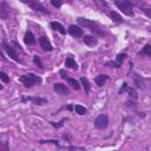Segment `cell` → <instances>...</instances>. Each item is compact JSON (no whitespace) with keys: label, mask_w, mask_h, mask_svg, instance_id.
I'll use <instances>...</instances> for the list:
<instances>
[{"label":"cell","mask_w":151,"mask_h":151,"mask_svg":"<svg viewBox=\"0 0 151 151\" xmlns=\"http://www.w3.org/2000/svg\"><path fill=\"white\" fill-rule=\"evenodd\" d=\"M77 22L79 24L80 27H85V28H88L92 33H94L96 35H104L105 34V31L99 26L98 22L93 21V20H90L87 18H83V17H79L77 19Z\"/></svg>","instance_id":"6da1fadb"},{"label":"cell","mask_w":151,"mask_h":151,"mask_svg":"<svg viewBox=\"0 0 151 151\" xmlns=\"http://www.w3.org/2000/svg\"><path fill=\"white\" fill-rule=\"evenodd\" d=\"M19 80L22 83V85L26 88H31L32 86L42 83V79L39 76H37L35 73H26V74H22V76L19 77Z\"/></svg>","instance_id":"7a4b0ae2"},{"label":"cell","mask_w":151,"mask_h":151,"mask_svg":"<svg viewBox=\"0 0 151 151\" xmlns=\"http://www.w3.org/2000/svg\"><path fill=\"white\" fill-rule=\"evenodd\" d=\"M117 8L125 15L127 17H133L134 15V12H133V2L131 1H127V0H116L113 2Z\"/></svg>","instance_id":"3957f363"},{"label":"cell","mask_w":151,"mask_h":151,"mask_svg":"<svg viewBox=\"0 0 151 151\" xmlns=\"http://www.w3.org/2000/svg\"><path fill=\"white\" fill-rule=\"evenodd\" d=\"M21 2L22 4H25V5H27L28 7H31L33 11H35V12H40V13H42V14H50L51 12L48 11V9H46V7L40 2V1H38V0H21Z\"/></svg>","instance_id":"277c9868"},{"label":"cell","mask_w":151,"mask_h":151,"mask_svg":"<svg viewBox=\"0 0 151 151\" xmlns=\"http://www.w3.org/2000/svg\"><path fill=\"white\" fill-rule=\"evenodd\" d=\"M124 92H126V93L129 94L130 99H133V101H136V100H137L138 94H137L136 88L130 87V86L127 85V83H126V81H124V83L122 84V86H120V88H119V91H118V94H122V93H124Z\"/></svg>","instance_id":"5b68a950"},{"label":"cell","mask_w":151,"mask_h":151,"mask_svg":"<svg viewBox=\"0 0 151 151\" xmlns=\"http://www.w3.org/2000/svg\"><path fill=\"white\" fill-rule=\"evenodd\" d=\"M1 47L4 48V51L6 52V54H7L11 59H13L15 63H20V59H19V57H18V53H17V51L14 50V47H12V45H9V44L6 42V41H2Z\"/></svg>","instance_id":"8992f818"},{"label":"cell","mask_w":151,"mask_h":151,"mask_svg":"<svg viewBox=\"0 0 151 151\" xmlns=\"http://www.w3.org/2000/svg\"><path fill=\"white\" fill-rule=\"evenodd\" d=\"M20 101L24 104L26 101H31L32 104L34 105H44V104H47V99L44 98V97H38V96H22Z\"/></svg>","instance_id":"52a82bcc"},{"label":"cell","mask_w":151,"mask_h":151,"mask_svg":"<svg viewBox=\"0 0 151 151\" xmlns=\"http://www.w3.org/2000/svg\"><path fill=\"white\" fill-rule=\"evenodd\" d=\"M59 74H60V77L64 79V80H66L67 81V84L68 85H71L74 90H77V91H79L80 88H81V86H80V83L77 80V79H74V78H71V77H68V74L65 72V70H60L59 71Z\"/></svg>","instance_id":"ba28073f"},{"label":"cell","mask_w":151,"mask_h":151,"mask_svg":"<svg viewBox=\"0 0 151 151\" xmlns=\"http://www.w3.org/2000/svg\"><path fill=\"white\" fill-rule=\"evenodd\" d=\"M94 127L99 130H105L109 126V117L104 113H100L96 119H94Z\"/></svg>","instance_id":"9c48e42d"},{"label":"cell","mask_w":151,"mask_h":151,"mask_svg":"<svg viewBox=\"0 0 151 151\" xmlns=\"http://www.w3.org/2000/svg\"><path fill=\"white\" fill-rule=\"evenodd\" d=\"M67 33H68L70 35H72L73 38H76V39L81 38V37L84 35L83 28H81L80 26H78V25H70L68 28H67Z\"/></svg>","instance_id":"30bf717a"},{"label":"cell","mask_w":151,"mask_h":151,"mask_svg":"<svg viewBox=\"0 0 151 151\" xmlns=\"http://www.w3.org/2000/svg\"><path fill=\"white\" fill-rule=\"evenodd\" d=\"M38 42H39V45H40L42 51H46V52L53 51V46H52L51 41L48 40V38L46 35H41L40 38H38Z\"/></svg>","instance_id":"8fae6325"},{"label":"cell","mask_w":151,"mask_h":151,"mask_svg":"<svg viewBox=\"0 0 151 151\" xmlns=\"http://www.w3.org/2000/svg\"><path fill=\"white\" fill-rule=\"evenodd\" d=\"M53 91L55 93L60 94V96H68L70 92H71L70 88L65 84H63V83H54L53 84Z\"/></svg>","instance_id":"7c38bea8"},{"label":"cell","mask_w":151,"mask_h":151,"mask_svg":"<svg viewBox=\"0 0 151 151\" xmlns=\"http://www.w3.org/2000/svg\"><path fill=\"white\" fill-rule=\"evenodd\" d=\"M83 42H84L86 46H88V47H96V46L98 45L99 40H98V38L94 37V35L85 34V35H83Z\"/></svg>","instance_id":"4fadbf2b"},{"label":"cell","mask_w":151,"mask_h":151,"mask_svg":"<svg viewBox=\"0 0 151 151\" xmlns=\"http://www.w3.org/2000/svg\"><path fill=\"white\" fill-rule=\"evenodd\" d=\"M9 11L11 7L6 1H0V18L2 20H6L9 15Z\"/></svg>","instance_id":"5bb4252c"},{"label":"cell","mask_w":151,"mask_h":151,"mask_svg":"<svg viewBox=\"0 0 151 151\" xmlns=\"http://www.w3.org/2000/svg\"><path fill=\"white\" fill-rule=\"evenodd\" d=\"M24 42L27 45V46H33L37 44V39L33 34L32 31H26L25 32V35H24Z\"/></svg>","instance_id":"9a60e30c"},{"label":"cell","mask_w":151,"mask_h":151,"mask_svg":"<svg viewBox=\"0 0 151 151\" xmlns=\"http://www.w3.org/2000/svg\"><path fill=\"white\" fill-rule=\"evenodd\" d=\"M50 27H51L53 31L59 32L60 34H66V29H65V27H64L60 22H58V21H51V22H50Z\"/></svg>","instance_id":"2e32d148"},{"label":"cell","mask_w":151,"mask_h":151,"mask_svg":"<svg viewBox=\"0 0 151 151\" xmlns=\"http://www.w3.org/2000/svg\"><path fill=\"white\" fill-rule=\"evenodd\" d=\"M107 80H109V76H107V74H103V73H101V74H98L97 77H94V83H96V85L99 86V87L104 86Z\"/></svg>","instance_id":"e0dca14e"},{"label":"cell","mask_w":151,"mask_h":151,"mask_svg":"<svg viewBox=\"0 0 151 151\" xmlns=\"http://www.w3.org/2000/svg\"><path fill=\"white\" fill-rule=\"evenodd\" d=\"M132 79H133V84L137 88H144V80L142 78V76H139L138 73L133 72V76H132Z\"/></svg>","instance_id":"ac0fdd59"},{"label":"cell","mask_w":151,"mask_h":151,"mask_svg":"<svg viewBox=\"0 0 151 151\" xmlns=\"http://www.w3.org/2000/svg\"><path fill=\"white\" fill-rule=\"evenodd\" d=\"M109 17H110L111 20H112L113 22H116V24H122V22H124L122 15H120L119 13H117L116 11H110V12H109Z\"/></svg>","instance_id":"d6986e66"},{"label":"cell","mask_w":151,"mask_h":151,"mask_svg":"<svg viewBox=\"0 0 151 151\" xmlns=\"http://www.w3.org/2000/svg\"><path fill=\"white\" fill-rule=\"evenodd\" d=\"M65 66L67 67V68H71V70H78L79 67H78V64H77V61L72 58V57H67L66 59H65Z\"/></svg>","instance_id":"ffe728a7"},{"label":"cell","mask_w":151,"mask_h":151,"mask_svg":"<svg viewBox=\"0 0 151 151\" xmlns=\"http://www.w3.org/2000/svg\"><path fill=\"white\" fill-rule=\"evenodd\" d=\"M79 83H80V85H83L85 93H86V94H88V93H90V91H91V85H90L88 79H87V78H85V77H81V78L79 79Z\"/></svg>","instance_id":"44dd1931"},{"label":"cell","mask_w":151,"mask_h":151,"mask_svg":"<svg viewBox=\"0 0 151 151\" xmlns=\"http://www.w3.org/2000/svg\"><path fill=\"white\" fill-rule=\"evenodd\" d=\"M73 110H74L76 113L79 114V116H85V114H87V109H86L85 106L80 105V104H76V105L73 106Z\"/></svg>","instance_id":"7402d4cb"},{"label":"cell","mask_w":151,"mask_h":151,"mask_svg":"<svg viewBox=\"0 0 151 151\" xmlns=\"http://www.w3.org/2000/svg\"><path fill=\"white\" fill-rule=\"evenodd\" d=\"M139 55H145V57H150L151 55V45L150 44H146L139 52H138Z\"/></svg>","instance_id":"603a6c76"},{"label":"cell","mask_w":151,"mask_h":151,"mask_svg":"<svg viewBox=\"0 0 151 151\" xmlns=\"http://www.w3.org/2000/svg\"><path fill=\"white\" fill-rule=\"evenodd\" d=\"M125 58H126V53H119V54H117V57H116V63L118 64V65H123V61L125 60Z\"/></svg>","instance_id":"cb8c5ba5"},{"label":"cell","mask_w":151,"mask_h":151,"mask_svg":"<svg viewBox=\"0 0 151 151\" xmlns=\"http://www.w3.org/2000/svg\"><path fill=\"white\" fill-rule=\"evenodd\" d=\"M33 63L39 67V68H41V70H44V65H42V61H41V58L39 57V55H33Z\"/></svg>","instance_id":"d4e9b609"},{"label":"cell","mask_w":151,"mask_h":151,"mask_svg":"<svg viewBox=\"0 0 151 151\" xmlns=\"http://www.w3.org/2000/svg\"><path fill=\"white\" fill-rule=\"evenodd\" d=\"M68 118L67 117H65V118H63L60 122H58V123H55V122H50V124L52 125V126H54L55 129H59V127H61V126H64V123L67 120Z\"/></svg>","instance_id":"484cf974"},{"label":"cell","mask_w":151,"mask_h":151,"mask_svg":"<svg viewBox=\"0 0 151 151\" xmlns=\"http://www.w3.org/2000/svg\"><path fill=\"white\" fill-rule=\"evenodd\" d=\"M0 80L5 84H8L9 83V76L5 71H0Z\"/></svg>","instance_id":"4316f807"},{"label":"cell","mask_w":151,"mask_h":151,"mask_svg":"<svg viewBox=\"0 0 151 151\" xmlns=\"http://www.w3.org/2000/svg\"><path fill=\"white\" fill-rule=\"evenodd\" d=\"M104 66H109V67H114V68H119L120 67V65H118L116 61H113V60H109V61H106L105 64H104Z\"/></svg>","instance_id":"83f0119b"},{"label":"cell","mask_w":151,"mask_h":151,"mask_svg":"<svg viewBox=\"0 0 151 151\" xmlns=\"http://www.w3.org/2000/svg\"><path fill=\"white\" fill-rule=\"evenodd\" d=\"M51 5L53 7H55V8H60L63 6V1H60V0H51Z\"/></svg>","instance_id":"f1b7e54d"},{"label":"cell","mask_w":151,"mask_h":151,"mask_svg":"<svg viewBox=\"0 0 151 151\" xmlns=\"http://www.w3.org/2000/svg\"><path fill=\"white\" fill-rule=\"evenodd\" d=\"M63 110H68V111H72V110H73V105H71V104H70V105H64V106H61V107H60V109H59V110H58L55 113H59V112H60V111H63Z\"/></svg>","instance_id":"f546056e"},{"label":"cell","mask_w":151,"mask_h":151,"mask_svg":"<svg viewBox=\"0 0 151 151\" xmlns=\"http://www.w3.org/2000/svg\"><path fill=\"white\" fill-rule=\"evenodd\" d=\"M70 138H71V137H70V134H68V133H64V134H63V139H65V140H66V139H67V140H70Z\"/></svg>","instance_id":"4dcf8cb0"},{"label":"cell","mask_w":151,"mask_h":151,"mask_svg":"<svg viewBox=\"0 0 151 151\" xmlns=\"http://www.w3.org/2000/svg\"><path fill=\"white\" fill-rule=\"evenodd\" d=\"M149 9H150V8H144L143 11L145 12V14H146L147 17H151V13H150V11H149Z\"/></svg>","instance_id":"1f68e13d"},{"label":"cell","mask_w":151,"mask_h":151,"mask_svg":"<svg viewBox=\"0 0 151 151\" xmlns=\"http://www.w3.org/2000/svg\"><path fill=\"white\" fill-rule=\"evenodd\" d=\"M13 45H14V46H17V48H19V50H21V47H20V45H19V44H18L17 41H13Z\"/></svg>","instance_id":"d6a6232c"},{"label":"cell","mask_w":151,"mask_h":151,"mask_svg":"<svg viewBox=\"0 0 151 151\" xmlns=\"http://www.w3.org/2000/svg\"><path fill=\"white\" fill-rule=\"evenodd\" d=\"M1 88H2V86H1V85H0V90H1Z\"/></svg>","instance_id":"836d02e7"},{"label":"cell","mask_w":151,"mask_h":151,"mask_svg":"<svg viewBox=\"0 0 151 151\" xmlns=\"http://www.w3.org/2000/svg\"><path fill=\"white\" fill-rule=\"evenodd\" d=\"M0 137H1V133H0Z\"/></svg>","instance_id":"e575fe53"},{"label":"cell","mask_w":151,"mask_h":151,"mask_svg":"<svg viewBox=\"0 0 151 151\" xmlns=\"http://www.w3.org/2000/svg\"><path fill=\"white\" fill-rule=\"evenodd\" d=\"M33 151H35V150H33Z\"/></svg>","instance_id":"d590c367"},{"label":"cell","mask_w":151,"mask_h":151,"mask_svg":"<svg viewBox=\"0 0 151 151\" xmlns=\"http://www.w3.org/2000/svg\"><path fill=\"white\" fill-rule=\"evenodd\" d=\"M113 151H114V150H113Z\"/></svg>","instance_id":"8d00e7d4"}]
</instances>
